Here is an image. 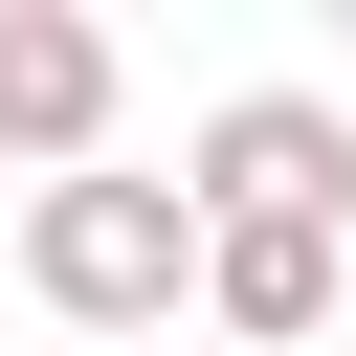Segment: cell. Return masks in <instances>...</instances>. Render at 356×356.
Here are the masks:
<instances>
[{
  "label": "cell",
  "mask_w": 356,
  "mask_h": 356,
  "mask_svg": "<svg viewBox=\"0 0 356 356\" xmlns=\"http://www.w3.org/2000/svg\"><path fill=\"white\" fill-rule=\"evenodd\" d=\"M178 200H200V222H356V134H334L312 89H222L200 156H178Z\"/></svg>",
  "instance_id": "2"
},
{
  "label": "cell",
  "mask_w": 356,
  "mask_h": 356,
  "mask_svg": "<svg viewBox=\"0 0 356 356\" xmlns=\"http://www.w3.org/2000/svg\"><path fill=\"white\" fill-rule=\"evenodd\" d=\"M22 289L67 334H156V312H200V200L178 178H44L22 200Z\"/></svg>",
  "instance_id": "1"
},
{
  "label": "cell",
  "mask_w": 356,
  "mask_h": 356,
  "mask_svg": "<svg viewBox=\"0 0 356 356\" xmlns=\"http://www.w3.org/2000/svg\"><path fill=\"white\" fill-rule=\"evenodd\" d=\"M111 22L89 0H0V156L22 178H111Z\"/></svg>",
  "instance_id": "3"
},
{
  "label": "cell",
  "mask_w": 356,
  "mask_h": 356,
  "mask_svg": "<svg viewBox=\"0 0 356 356\" xmlns=\"http://www.w3.org/2000/svg\"><path fill=\"white\" fill-rule=\"evenodd\" d=\"M334 289H356V222H200V312L222 334H334Z\"/></svg>",
  "instance_id": "4"
}]
</instances>
